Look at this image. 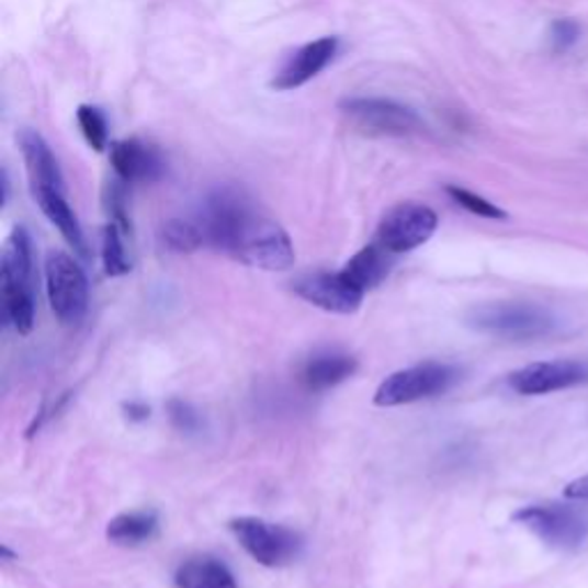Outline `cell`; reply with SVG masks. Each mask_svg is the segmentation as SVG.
<instances>
[{
  "label": "cell",
  "mask_w": 588,
  "mask_h": 588,
  "mask_svg": "<svg viewBox=\"0 0 588 588\" xmlns=\"http://www.w3.org/2000/svg\"><path fill=\"white\" fill-rule=\"evenodd\" d=\"M199 226L207 244L244 264L264 272H285L294 264L290 235L233 186L207 195Z\"/></svg>",
  "instance_id": "6da1fadb"
},
{
  "label": "cell",
  "mask_w": 588,
  "mask_h": 588,
  "mask_svg": "<svg viewBox=\"0 0 588 588\" xmlns=\"http://www.w3.org/2000/svg\"><path fill=\"white\" fill-rule=\"evenodd\" d=\"M0 299L3 317L16 333L26 336L35 327L33 292V244L26 228H14L0 256Z\"/></svg>",
  "instance_id": "7a4b0ae2"
},
{
  "label": "cell",
  "mask_w": 588,
  "mask_h": 588,
  "mask_svg": "<svg viewBox=\"0 0 588 588\" xmlns=\"http://www.w3.org/2000/svg\"><path fill=\"white\" fill-rule=\"evenodd\" d=\"M467 323L478 333L501 340H538L554 333L556 317L538 304L529 302H493L472 308Z\"/></svg>",
  "instance_id": "3957f363"
},
{
  "label": "cell",
  "mask_w": 588,
  "mask_h": 588,
  "mask_svg": "<svg viewBox=\"0 0 588 588\" xmlns=\"http://www.w3.org/2000/svg\"><path fill=\"white\" fill-rule=\"evenodd\" d=\"M460 371L455 365L426 361L419 365L405 368L394 375H388L375 391L377 407H400L411 405L426 398H434L446 394V391L457 382Z\"/></svg>",
  "instance_id": "277c9868"
},
{
  "label": "cell",
  "mask_w": 588,
  "mask_h": 588,
  "mask_svg": "<svg viewBox=\"0 0 588 588\" xmlns=\"http://www.w3.org/2000/svg\"><path fill=\"white\" fill-rule=\"evenodd\" d=\"M543 543L556 550H577L588 541V510L570 504H538L512 514Z\"/></svg>",
  "instance_id": "5b68a950"
},
{
  "label": "cell",
  "mask_w": 588,
  "mask_h": 588,
  "mask_svg": "<svg viewBox=\"0 0 588 588\" xmlns=\"http://www.w3.org/2000/svg\"><path fill=\"white\" fill-rule=\"evenodd\" d=\"M230 531L239 547L264 568H283L299 556L304 541L297 531L262 518H237Z\"/></svg>",
  "instance_id": "8992f818"
},
{
  "label": "cell",
  "mask_w": 588,
  "mask_h": 588,
  "mask_svg": "<svg viewBox=\"0 0 588 588\" xmlns=\"http://www.w3.org/2000/svg\"><path fill=\"white\" fill-rule=\"evenodd\" d=\"M46 297L54 315L63 325H77L83 320L90 299L88 279L81 264L65 251H52L44 264Z\"/></svg>",
  "instance_id": "52a82bcc"
},
{
  "label": "cell",
  "mask_w": 588,
  "mask_h": 588,
  "mask_svg": "<svg viewBox=\"0 0 588 588\" xmlns=\"http://www.w3.org/2000/svg\"><path fill=\"white\" fill-rule=\"evenodd\" d=\"M340 111L352 120L354 127L371 136H409L423 127L414 109L382 97H350L340 102Z\"/></svg>",
  "instance_id": "ba28073f"
},
{
  "label": "cell",
  "mask_w": 588,
  "mask_h": 588,
  "mask_svg": "<svg viewBox=\"0 0 588 588\" xmlns=\"http://www.w3.org/2000/svg\"><path fill=\"white\" fill-rule=\"evenodd\" d=\"M439 226V216L432 207L421 203H400L391 207L377 228V244L388 253H407L423 247L434 235Z\"/></svg>",
  "instance_id": "9c48e42d"
},
{
  "label": "cell",
  "mask_w": 588,
  "mask_h": 588,
  "mask_svg": "<svg viewBox=\"0 0 588 588\" xmlns=\"http://www.w3.org/2000/svg\"><path fill=\"white\" fill-rule=\"evenodd\" d=\"M588 382V363L577 359L538 361L520 368L508 377L510 388L520 396H547Z\"/></svg>",
  "instance_id": "30bf717a"
},
{
  "label": "cell",
  "mask_w": 588,
  "mask_h": 588,
  "mask_svg": "<svg viewBox=\"0 0 588 588\" xmlns=\"http://www.w3.org/2000/svg\"><path fill=\"white\" fill-rule=\"evenodd\" d=\"M294 292H297L299 297L306 299L308 304L323 308L327 313H338V315L354 313L365 297V294L359 292L340 272L308 274L294 283Z\"/></svg>",
  "instance_id": "8fae6325"
},
{
  "label": "cell",
  "mask_w": 588,
  "mask_h": 588,
  "mask_svg": "<svg viewBox=\"0 0 588 588\" xmlns=\"http://www.w3.org/2000/svg\"><path fill=\"white\" fill-rule=\"evenodd\" d=\"M336 54H338V37H320L299 46L279 69L272 81V88L287 92L306 86L323 69H327V65L336 58Z\"/></svg>",
  "instance_id": "7c38bea8"
},
{
  "label": "cell",
  "mask_w": 588,
  "mask_h": 588,
  "mask_svg": "<svg viewBox=\"0 0 588 588\" xmlns=\"http://www.w3.org/2000/svg\"><path fill=\"white\" fill-rule=\"evenodd\" d=\"M111 163L122 182H157L166 173V163L152 145L136 138L111 145Z\"/></svg>",
  "instance_id": "4fadbf2b"
},
{
  "label": "cell",
  "mask_w": 588,
  "mask_h": 588,
  "mask_svg": "<svg viewBox=\"0 0 588 588\" xmlns=\"http://www.w3.org/2000/svg\"><path fill=\"white\" fill-rule=\"evenodd\" d=\"M19 147H21L23 161H26L31 189L65 191V180L60 173L58 159L52 152V147L46 145V140L37 132L21 129L19 132Z\"/></svg>",
  "instance_id": "5bb4252c"
},
{
  "label": "cell",
  "mask_w": 588,
  "mask_h": 588,
  "mask_svg": "<svg viewBox=\"0 0 588 588\" xmlns=\"http://www.w3.org/2000/svg\"><path fill=\"white\" fill-rule=\"evenodd\" d=\"M33 199L39 205V210L44 212V216L52 220V224L60 230V235L65 237V241L69 247L77 251L79 256H88V244L83 237V228L79 224L77 214L71 212L65 191H56V189H33Z\"/></svg>",
  "instance_id": "9a60e30c"
},
{
  "label": "cell",
  "mask_w": 588,
  "mask_h": 588,
  "mask_svg": "<svg viewBox=\"0 0 588 588\" xmlns=\"http://www.w3.org/2000/svg\"><path fill=\"white\" fill-rule=\"evenodd\" d=\"M178 588H239L235 575L224 561L214 556H191L176 570Z\"/></svg>",
  "instance_id": "2e32d148"
},
{
  "label": "cell",
  "mask_w": 588,
  "mask_h": 588,
  "mask_svg": "<svg viewBox=\"0 0 588 588\" xmlns=\"http://www.w3.org/2000/svg\"><path fill=\"white\" fill-rule=\"evenodd\" d=\"M391 256L394 253H388L380 244H371V247H363L359 253H354L350 262L340 269V274L365 294L386 279L391 269Z\"/></svg>",
  "instance_id": "e0dca14e"
},
{
  "label": "cell",
  "mask_w": 588,
  "mask_h": 588,
  "mask_svg": "<svg viewBox=\"0 0 588 588\" xmlns=\"http://www.w3.org/2000/svg\"><path fill=\"white\" fill-rule=\"evenodd\" d=\"M159 529V518L152 510H134L122 512L113 518L106 527L109 541L122 547H136L147 541H152Z\"/></svg>",
  "instance_id": "ac0fdd59"
},
{
  "label": "cell",
  "mask_w": 588,
  "mask_h": 588,
  "mask_svg": "<svg viewBox=\"0 0 588 588\" xmlns=\"http://www.w3.org/2000/svg\"><path fill=\"white\" fill-rule=\"evenodd\" d=\"M357 359L348 354H320L313 357L304 368V384L310 391H327L338 386L357 373Z\"/></svg>",
  "instance_id": "d6986e66"
},
{
  "label": "cell",
  "mask_w": 588,
  "mask_h": 588,
  "mask_svg": "<svg viewBox=\"0 0 588 588\" xmlns=\"http://www.w3.org/2000/svg\"><path fill=\"white\" fill-rule=\"evenodd\" d=\"M102 262H104V272L111 279L125 276L132 272V260L127 258V247H125V233H122L115 224H111V220L102 235Z\"/></svg>",
  "instance_id": "ffe728a7"
},
{
  "label": "cell",
  "mask_w": 588,
  "mask_h": 588,
  "mask_svg": "<svg viewBox=\"0 0 588 588\" xmlns=\"http://www.w3.org/2000/svg\"><path fill=\"white\" fill-rule=\"evenodd\" d=\"M163 241L170 251L176 253H193L205 244V235L199 224L182 218H170L163 226Z\"/></svg>",
  "instance_id": "44dd1931"
},
{
  "label": "cell",
  "mask_w": 588,
  "mask_h": 588,
  "mask_svg": "<svg viewBox=\"0 0 588 588\" xmlns=\"http://www.w3.org/2000/svg\"><path fill=\"white\" fill-rule=\"evenodd\" d=\"M77 120H79V127L88 140V145L92 147V150L102 152L106 150L109 145V125H106V117L104 113L97 109V106H79L77 111Z\"/></svg>",
  "instance_id": "7402d4cb"
},
{
  "label": "cell",
  "mask_w": 588,
  "mask_h": 588,
  "mask_svg": "<svg viewBox=\"0 0 588 588\" xmlns=\"http://www.w3.org/2000/svg\"><path fill=\"white\" fill-rule=\"evenodd\" d=\"M446 193L451 195V199L464 207L467 212L476 214V216H483V218H506V212L501 207H497L495 203H489L485 201L483 195L474 193V191H467V189H462V186H446Z\"/></svg>",
  "instance_id": "603a6c76"
},
{
  "label": "cell",
  "mask_w": 588,
  "mask_h": 588,
  "mask_svg": "<svg viewBox=\"0 0 588 588\" xmlns=\"http://www.w3.org/2000/svg\"><path fill=\"white\" fill-rule=\"evenodd\" d=\"M581 35V29L579 23L573 21V19H558L552 23V31H550V42L554 46V52H568L570 46L577 44Z\"/></svg>",
  "instance_id": "cb8c5ba5"
},
{
  "label": "cell",
  "mask_w": 588,
  "mask_h": 588,
  "mask_svg": "<svg viewBox=\"0 0 588 588\" xmlns=\"http://www.w3.org/2000/svg\"><path fill=\"white\" fill-rule=\"evenodd\" d=\"M168 411H170V421H173L176 428L184 430V432H193L199 430L201 426V416L199 411H195L189 403L184 400H173L168 405Z\"/></svg>",
  "instance_id": "d4e9b609"
},
{
  "label": "cell",
  "mask_w": 588,
  "mask_h": 588,
  "mask_svg": "<svg viewBox=\"0 0 588 588\" xmlns=\"http://www.w3.org/2000/svg\"><path fill=\"white\" fill-rule=\"evenodd\" d=\"M563 495L570 501H588V476L573 480L566 489H563Z\"/></svg>",
  "instance_id": "484cf974"
},
{
  "label": "cell",
  "mask_w": 588,
  "mask_h": 588,
  "mask_svg": "<svg viewBox=\"0 0 588 588\" xmlns=\"http://www.w3.org/2000/svg\"><path fill=\"white\" fill-rule=\"evenodd\" d=\"M125 411H127V416H129V419L132 421H145L147 419V416H150V407H147V405H143V403H127L125 405Z\"/></svg>",
  "instance_id": "4316f807"
}]
</instances>
